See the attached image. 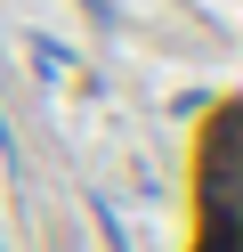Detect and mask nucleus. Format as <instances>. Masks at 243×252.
<instances>
[]
</instances>
